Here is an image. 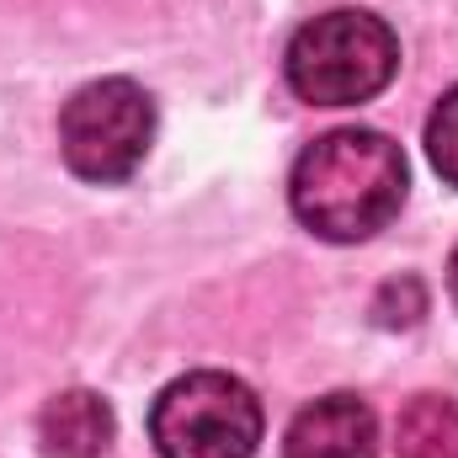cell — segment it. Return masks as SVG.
I'll return each instance as SVG.
<instances>
[{
    "label": "cell",
    "instance_id": "obj_1",
    "mask_svg": "<svg viewBox=\"0 0 458 458\" xmlns=\"http://www.w3.org/2000/svg\"><path fill=\"white\" fill-rule=\"evenodd\" d=\"M405 155L378 128H336L315 139L288 182V203L299 225L320 240H368L405 203Z\"/></svg>",
    "mask_w": 458,
    "mask_h": 458
},
{
    "label": "cell",
    "instance_id": "obj_9",
    "mask_svg": "<svg viewBox=\"0 0 458 458\" xmlns=\"http://www.w3.org/2000/svg\"><path fill=\"white\" fill-rule=\"evenodd\" d=\"M448 293H454V304H458V250H454V261H448Z\"/></svg>",
    "mask_w": 458,
    "mask_h": 458
},
{
    "label": "cell",
    "instance_id": "obj_4",
    "mask_svg": "<svg viewBox=\"0 0 458 458\" xmlns=\"http://www.w3.org/2000/svg\"><path fill=\"white\" fill-rule=\"evenodd\" d=\"M155 139V102L133 81H91L59 113V149L86 182H128Z\"/></svg>",
    "mask_w": 458,
    "mask_h": 458
},
{
    "label": "cell",
    "instance_id": "obj_6",
    "mask_svg": "<svg viewBox=\"0 0 458 458\" xmlns=\"http://www.w3.org/2000/svg\"><path fill=\"white\" fill-rule=\"evenodd\" d=\"M113 443V405L91 389H64L38 416L43 458H102Z\"/></svg>",
    "mask_w": 458,
    "mask_h": 458
},
{
    "label": "cell",
    "instance_id": "obj_5",
    "mask_svg": "<svg viewBox=\"0 0 458 458\" xmlns=\"http://www.w3.org/2000/svg\"><path fill=\"white\" fill-rule=\"evenodd\" d=\"M378 454V421L368 400L357 394H326L304 405L288 427L283 458H373Z\"/></svg>",
    "mask_w": 458,
    "mask_h": 458
},
{
    "label": "cell",
    "instance_id": "obj_8",
    "mask_svg": "<svg viewBox=\"0 0 458 458\" xmlns=\"http://www.w3.org/2000/svg\"><path fill=\"white\" fill-rule=\"evenodd\" d=\"M427 155H432V165H437V176L458 187V86L432 107L427 117Z\"/></svg>",
    "mask_w": 458,
    "mask_h": 458
},
{
    "label": "cell",
    "instance_id": "obj_7",
    "mask_svg": "<svg viewBox=\"0 0 458 458\" xmlns=\"http://www.w3.org/2000/svg\"><path fill=\"white\" fill-rule=\"evenodd\" d=\"M400 458H458V405L448 394H416L394 421Z\"/></svg>",
    "mask_w": 458,
    "mask_h": 458
},
{
    "label": "cell",
    "instance_id": "obj_2",
    "mask_svg": "<svg viewBox=\"0 0 458 458\" xmlns=\"http://www.w3.org/2000/svg\"><path fill=\"white\" fill-rule=\"evenodd\" d=\"M288 86L315 107H357L400 70V38L373 11H326L288 43Z\"/></svg>",
    "mask_w": 458,
    "mask_h": 458
},
{
    "label": "cell",
    "instance_id": "obj_3",
    "mask_svg": "<svg viewBox=\"0 0 458 458\" xmlns=\"http://www.w3.org/2000/svg\"><path fill=\"white\" fill-rule=\"evenodd\" d=\"M149 437L160 458H250L261 443V405L229 373H187L160 389Z\"/></svg>",
    "mask_w": 458,
    "mask_h": 458
}]
</instances>
